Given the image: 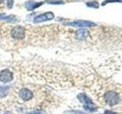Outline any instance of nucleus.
I'll return each mask as SVG.
<instances>
[{"mask_svg": "<svg viewBox=\"0 0 122 114\" xmlns=\"http://www.w3.org/2000/svg\"><path fill=\"white\" fill-rule=\"evenodd\" d=\"M77 98H78V100L83 104L84 108H85L86 110H88V111L93 112L97 109V106L95 105L92 100L86 94L81 93V94H78Z\"/></svg>", "mask_w": 122, "mask_h": 114, "instance_id": "1", "label": "nucleus"}, {"mask_svg": "<svg viewBox=\"0 0 122 114\" xmlns=\"http://www.w3.org/2000/svg\"><path fill=\"white\" fill-rule=\"evenodd\" d=\"M104 100L109 106H114L120 101V96L117 92L114 90H109L105 94Z\"/></svg>", "mask_w": 122, "mask_h": 114, "instance_id": "2", "label": "nucleus"}, {"mask_svg": "<svg viewBox=\"0 0 122 114\" xmlns=\"http://www.w3.org/2000/svg\"><path fill=\"white\" fill-rule=\"evenodd\" d=\"M11 37L15 39L21 40L25 37V28L21 26H16L11 30Z\"/></svg>", "mask_w": 122, "mask_h": 114, "instance_id": "3", "label": "nucleus"}, {"mask_svg": "<svg viewBox=\"0 0 122 114\" xmlns=\"http://www.w3.org/2000/svg\"><path fill=\"white\" fill-rule=\"evenodd\" d=\"M13 74L10 70L5 69L0 71V81L2 83H8L12 81Z\"/></svg>", "mask_w": 122, "mask_h": 114, "instance_id": "4", "label": "nucleus"}, {"mask_svg": "<svg viewBox=\"0 0 122 114\" xmlns=\"http://www.w3.org/2000/svg\"><path fill=\"white\" fill-rule=\"evenodd\" d=\"M54 18V14L52 12H47V13H44L42 14H40L37 16L35 18H34V22L37 24V23H41L44 21H50L52 20V19Z\"/></svg>", "mask_w": 122, "mask_h": 114, "instance_id": "5", "label": "nucleus"}, {"mask_svg": "<svg viewBox=\"0 0 122 114\" xmlns=\"http://www.w3.org/2000/svg\"><path fill=\"white\" fill-rule=\"evenodd\" d=\"M67 24L70 26H72V27H79V28H87V27L95 26V24H94L93 22L88 21H82V20L70 22V23H67Z\"/></svg>", "mask_w": 122, "mask_h": 114, "instance_id": "6", "label": "nucleus"}, {"mask_svg": "<svg viewBox=\"0 0 122 114\" xmlns=\"http://www.w3.org/2000/svg\"><path fill=\"white\" fill-rule=\"evenodd\" d=\"M19 96H20V97L23 100L28 101L33 98L34 94L31 90H30L27 88H23L20 90V92H19Z\"/></svg>", "mask_w": 122, "mask_h": 114, "instance_id": "7", "label": "nucleus"}, {"mask_svg": "<svg viewBox=\"0 0 122 114\" xmlns=\"http://www.w3.org/2000/svg\"><path fill=\"white\" fill-rule=\"evenodd\" d=\"M76 38H77L78 40H85L86 38L89 37V33L86 29H80L76 31Z\"/></svg>", "mask_w": 122, "mask_h": 114, "instance_id": "8", "label": "nucleus"}, {"mask_svg": "<svg viewBox=\"0 0 122 114\" xmlns=\"http://www.w3.org/2000/svg\"><path fill=\"white\" fill-rule=\"evenodd\" d=\"M41 2H33V1H30L26 3V9L29 10V11H32L34 9H37V7H39L40 5H41Z\"/></svg>", "mask_w": 122, "mask_h": 114, "instance_id": "9", "label": "nucleus"}, {"mask_svg": "<svg viewBox=\"0 0 122 114\" xmlns=\"http://www.w3.org/2000/svg\"><path fill=\"white\" fill-rule=\"evenodd\" d=\"M9 86H2L0 87V97H5L9 93Z\"/></svg>", "mask_w": 122, "mask_h": 114, "instance_id": "10", "label": "nucleus"}, {"mask_svg": "<svg viewBox=\"0 0 122 114\" xmlns=\"http://www.w3.org/2000/svg\"><path fill=\"white\" fill-rule=\"evenodd\" d=\"M98 2H88L87 3V5L88 6H90V7H94V8H97L98 5Z\"/></svg>", "mask_w": 122, "mask_h": 114, "instance_id": "11", "label": "nucleus"}, {"mask_svg": "<svg viewBox=\"0 0 122 114\" xmlns=\"http://www.w3.org/2000/svg\"><path fill=\"white\" fill-rule=\"evenodd\" d=\"M14 4V0H8V8L9 9H11Z\"/></svg>", "mask_w": 122, "mask_h": 114, "instance_id": "12", "label": "nucleus"}, {"mask_svg": "<svg viewBox=\"0 0 122 114\" xmlns=\"http://www.w3.org/2000/svg\"><path fill=\"white\" fill-rule=\"evenodd\" d=\"M104 114H117V113H114L112 111H110V110H106V111L104 113Z\"/></svg>", "mask_w": 122, "mask_h": 114, "instance_id": "13", "label": "nucleus"}, {"mask_svg": "<svg viewBox=\"0 0 122 114\" xmlns=\"http://www.w3.org/2000/svg\"><path fill=\"white\" fill-rule=\"evenodd\" d=\"M49 3H51V4H60V3H63V2H61V1H54V2H53V1H50Z\"/></svg>", "mask_w": 122, "mask_h": 114, "instance_id": "14", "label": "nucleus"}, {"mask_svg": "<svg viewBox=\"0 0 122 114\" xmlns=\"http://www.w3.org/2000/svg\"><path fill=\"white\" fill-rule=\"evenodd\" d=\"M29 114H44V113L43 112H40V111H37V112H33V113H30Z\"/></svg>", "mask_w": 122, "mask_h": 114, "instance_id": "15", "label": "nucleus"}, {"mask_svg": "<svg viewBox=\"0 0 122 114\" xmlns=\"http://www.w3.org/2000/svg\"><path fill=\"white\" fill-rule=\"evenodd\" d=\"M4 1H5V0H0V4H2Z\"/></svg>", "mask_w": 122, "mask_h": 114, "instance_id": "16", "label": "nucleus"}, {"mask_svg": "<svg viewBox=\"0 0 122 114\" xmlns=\"http://www.w3.org/2000/svg\"><path fill=\"white\" fill-rule=\"evenodd\" d=\"M5 114H6V113H5Z\"/></svg>", "mask_w": 122, "mask_h": 114, "instance_id": "17", "label": "nucleus"}]
</instances>
